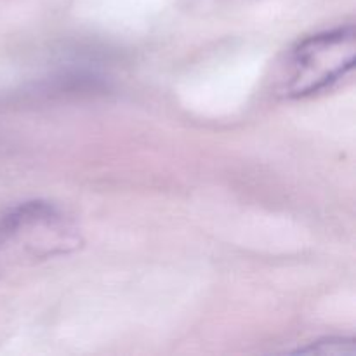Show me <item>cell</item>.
<instances>
[{
  "mask_svg": "<svg viewBox=\"0 0 356 356\" xmlns=\"http://www.w3.org/2000/svg\"><path fill=\"white\" fill-rule=\"evenodd\" d=\"M80 243L79 228L61 209L23 202L0 214V273L66 256Z\"/></svg>",
  "mask_w": 356,
  "mask_h": 356,
  "instance_id": "obj_1",
  "label": "cell"
},
{
  "mask_svg": "<svg viewBox=\"0 0 356 356\" xmlns=\"http://www.w3.org/2000/svg\"><path fill=\"white\" fill-rule=\"evenodd\" d=\"M356 35L353 24L318 31L291 49L282 76V92L291 99L323 92L355 66Z\"/></svg>",
  "mask_w": 356,
  "mask_h": 356,
  "instance_id": "obj_2",
  "label": "cell"
},
{
  "mask_svg": "<svg viewBox=\"0 0 356 356\" xmlns=\"http://www.w3.org/2000/svg\"><path fill=\"white\" fill-rule=\"evenodd\" d=\"M299 351H309V353H323V355H341V353H353L355 346L353 341H346V339H327V341H320V343H315L312 348H305V350Z\"/></svg>",
  "mask_w": 356,
  "mask_h": 356,
  "instance_id": "obj_3",
  "label": "cell"
}]
</instances>
